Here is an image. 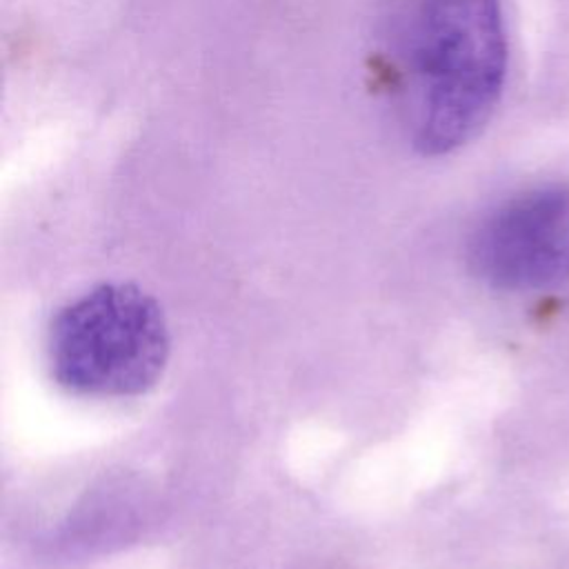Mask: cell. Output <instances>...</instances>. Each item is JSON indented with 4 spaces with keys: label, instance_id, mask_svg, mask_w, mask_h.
Segmentation results:
<instances>
[{
    "label": "cell",
    "instance_id": "6da1fadb",
    "mask_svg": "<svg viewBox=\"0 0 569 569\" xmlns=\"http://www.w3.org/2000/svg\"><path fill=\"white\" fill-rule=\"evenodd\" d=\"M373 73L418 153L456 151L489 122L505 87L500 0H380Z\"/></svg>",
    "mask_w": 569,
    "mask_h": 569
},
{
    "label": "cell",
    "instance_id": "7a4b0ae2",
    "mask_svg": "<svg viewBox=\"0 0 569 569\" xmlns=\"http://www.w3.org/2000/svg\"><path fill=\"white\" fill-rule=\"evenodd\" d=\"M169 351L162 307L129 282H104L67 302L47 333L51 378L89 398L149 391L162 378Z\"/></svg>",
    "mask_w": 569,
    "mask_h": 569
},
{
    "label": "cell",
    "instance_id": "3957f363",
    "mask_svg": "<svg viewBox=\"0 0 569 569\" xmlns=\"http://www.w3.org/2000/svg\"><path fill=\"white\" fill-rule=\"evenodd\" d=\"M469 264L500 291H527L567 278L569 187H533L498 204L471 236Z\"/></svg>",
    "mask_w": 569,
    "mask_h": 569
}]
</instances>
